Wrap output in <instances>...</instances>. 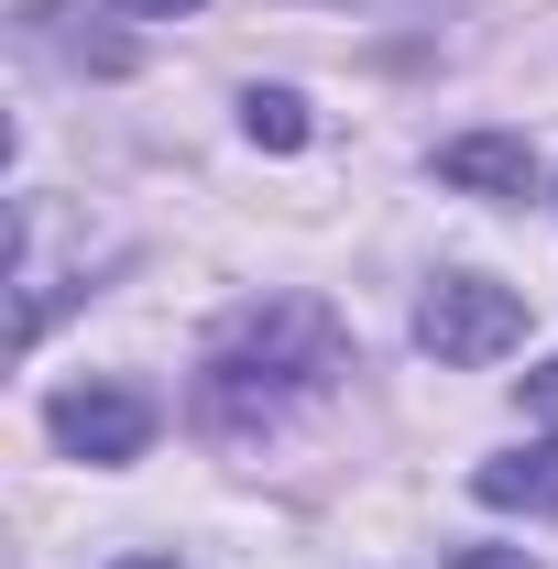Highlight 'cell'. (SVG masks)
<instances>
[{
    "label": "cell",
    "instance_id": "obj_1",
    "mask_svg": "<svg viewBox=\"0 0 558 569\" xmlns=\"http://www.w3.org/2000/svg\"><path fill=\"white\" fill-rule=\"evenodd\" d=\"M350 372V329L318 296H263L230 307L219 340L198 351V427L209 438H275L296 406H318Z\"/></svg>",
    "mask_w": 558,
    "mask_h": 569
},
{
    "label": "cell",
    "instance_id": "obj_2",
    "mask_svg": "<svg viewBox=\"0 0 558 569\" xmlns=\"http://www.w3.org/2000/svg\"><path fill=\"white\" fill-rule=\"evenodd\" d=\"M417 340L438 361H460V372H471V361H504L515 340H526V296L492 284V274H438L417 296Z\"/></svg>",
    "mask_w": 558,
    "mask_h": 569
},
{
    "label": "cell",
    "instance_id": "obj_3",
    "mask_svg": "<svg viewBox=\"0 0 558 569\" xmlns=\"http://www.w3.org/2000/svg\"><path fill=\"white\" fill-rule=\"evenodd\" d=\"M44 427H56V449H67V460L121 471V460L153 449V395H132V383H67V395L44 406Z\"/></svg>",
    "mask_w": 558,
    "mask_h": 569
},
{
    "label": "cell",
    "instance_id": "obj_4",
    "mask_svg": "<svg viewBox=\"0 0 558 569\" xmlns=\"http://www.w3.org/2000/svg\"><path fill=\"white\" fill-rule=\"evenodd\" d=\"M438 176L460 198H526L537 187V153H526V132H460V142H438Z\"/></svg>",
    "mask_w": 558,
    "mask_h": 569
},
{
    "label": "cell",
    "instance_id": "obj_5",
    "mask_svg": "<svg viewBox=\"0 0 558 569\" xmlns=\"http://www.w3.org/2000/svg\"><path fill=\"white\" fill-rule=\"evenodd\" d=\"M471 493H482L492 515H558V438H537V449H504V460H482V471H471Z\"/></svg>",
    "mask_w": 558,
    "mask_h": 569
},
{
    "label": "cell",
    "instance_id": "obj_6",
    "mask_svg": "<svg viewBox=\"0 0 558 569\" xmlns=\"http://www.w3.org/2000/svg\"><path fill=\"white\" fill-rule=\"evenodd\" d=\"M241 132L263 142V153H296V142H307V99H296V88H252V99H241Z\"/></svg>",
    "mask_w": 558,
    "mask_h": 569
},
{
    "label": "cell",
    "instance_id": "obj_7",
    "mask_svg": "<svg viewBox=\"0 0 558 569\" xmlns=\"http://www.w3.org/2000/svg\"><path fill=\"white\" fill-rule=\"evenodd\" d=\"M526 417H558V361H537V372H526Z\"/></svg>",
    "mask_w": 558,
    "mask_h": 569
},
{
    "label": "cell",
    "instance_id": "obj_8",
    "mask_svg": "<svg viewBox=\"0 0 558 569\" xmlns=\"http://www.w3.org/2000/svg\"><path fill=\"white\" fill-rule=\"evenodd\" d=\"M449 569H537V559H526V548H460Z\"/></svg>",
    "mask_w": 558,
    "mask_h": 569
},
{
    "label": "cell",
    "instance_id": "obj_9",
    "mask_svg": "<svg viewBox=\"0 0 558 569\" xmlns=\"http://www.w3.org/2000/svg\"><path fill=\"white\" fill-rule=\"evenodd\" d=\"M121 11H198V0H121Z\"/></svg>",
    "mask_w": 558,
    "mask_h": 569
},
{
    "label": "cell",
    "instance_id": "obj_10",
    "mask_svg": "<svg viewBox=\"0 0 558 569\" xmlns=\"http://www.w3.org/2000/svg\"><path fill=\"white\" fill-rule=\"evenodd\" d=\"M121 569H176V559H121Z\"/></svg>",
    "mask_w": 558,
    "mask_h": 569
}]
</instances>
